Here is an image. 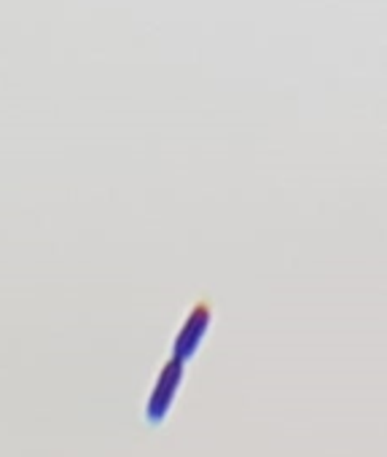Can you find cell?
Listing matches in <instances>:
<instances>
[{
  "label": "cell",
  "mask_w": 387,
  "mask_h": 457,
  "mask_svg": "<svg viewBox=\"0 0 387 457\" xmlns=\"http://www.w3.org/2000/svg\"><path fill=\"white\" fill-rule=\"evenodd\" d=\"M183 374H185V363H180L177 358L169 355L164 361L159 377H156L153 390L148 393V401H145V422H151V425L164 422V417L169 414V409H172V403L177 398Z\"/></svg>",
  "instance_id": "obj_1"
},
{
  "label": "cell",
  "mask_w": 387,
  "mask_h": 457,
  "mask_svg": "<svg viewBox=\"0 0 387 457\" xmlns=\"http://www.w3.org/2000/svg\"><path fill=\"white\" fill-rule=\"evenodd\" d=\"M210 323H213V307L208 302H200V304H194L172 342V358H177L180 363L191 361L194 355L200 353L208 331H210Z\"/></svg>",
  "instance_id": "obj_2"
}]
</instances>
